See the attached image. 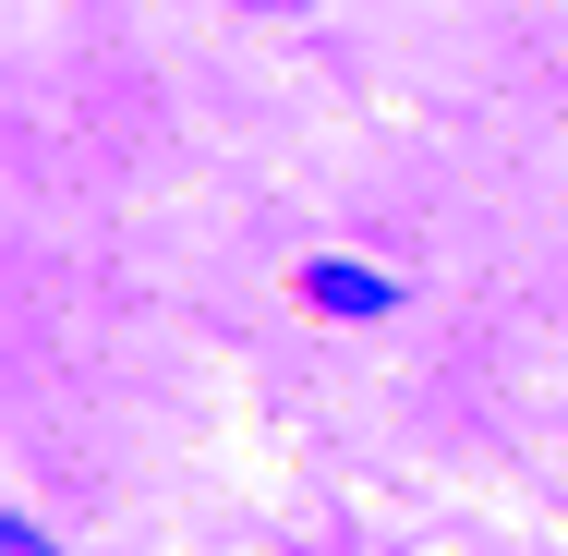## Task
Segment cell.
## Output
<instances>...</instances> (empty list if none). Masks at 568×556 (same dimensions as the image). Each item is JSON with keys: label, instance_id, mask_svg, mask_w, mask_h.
I'll use <instances>...</instances> for the list:
<instances>
[{"label": "cell", "instance_id": "cell-1", "mask_svg": "<svg viewBox=\"0 0 568 556\" xmlns=\"http://www.w3.org/2000/svg\"><path fill=\"white\" fill-rule=\"evenodd\" d=\"M303 303H315V315H399V291H387L375 266H339V254L303 266Z\"/></svg>", "mask_w": 568, "mask_h": 556}, {"label": "cell", "instance_id": "cell-2", "mask_svg": "<svg viewBox=\"0 0 568 556\" xmlns=\"http://www.w3.org/2000/svg\"><path fill=\"white\" fill-rule=\"evenodd\" d=\"M0 556H61L49 533H24V520H0Z\"/></svg>", "mask_w": 568, "mask_h": 556}, {"label": "cell", "instance_id": "cell-3", "mask_svg": "<svg viewBox=\"0 0 568 556\" xmlns=\"http://www.w3.org/2000/svg\"><path fill=\"white\" fill-rule=\"evenodd\" d=\"M254 12H303V0H254Z\"/></svg>", "mask_w": 568, "mask_h": 556}]
</instances>
